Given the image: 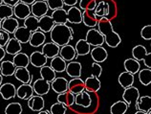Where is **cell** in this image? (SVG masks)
<instances>
[{"label":"cell","mask_w":151,"mask_h":114,"mask_svg":"<svg viewBox=\"0 0 151 114\" xmlns=\"http://www.w3.org/2000/svg\"><path fill=\"white\" fill-rule=\"evenodd\" d=\"M38 114H51L50 110H41V111H39Z\"/></svg>","instance_id":"680465c9"},{"label":"cell","mask_w":151,"mask_h":114,"mask_svg":"<svg viewBox=\"0 0 151 114\" xmlns=\"http://www.w3.org/2000/svg\"><path fill=\"white\" fill-rule=\"evenodd\" d=\"M94 12H95L96 17L99 19L101 18V17H107L110 13V7H109L108 2H106L105 0H101V1H99L97 4L96 9L94 10Z\"/></svg>","instance_id":"f546056e"},{"label":"cell","mask_w":151,"mask_h":114,"mask_svg":"<svg viewBox=\"0 0 151 114\" xmlns=\"http://www.w3.org/2000/svg\"><path fill=\"white\" fill-rule=\"evenodd\" d=\"M6 51H5V49L3 48V47H1L0 46V62H1L2 61H3V58H5V56H6Z\"/></svg>","instance_id":"11a10c76"},{"label":"cell","mask_w":151,"mask_h":114,"mask_svg":"<svg viewBox=\"0 0 151 114\" xmlns=\"http://www.w3.org/2000/svg\"><path fill=\"white\" fill-rule=\"evenodd\" d=\"M82 66L81 63L78 61H70L66 66L65 72L71 78H81V76Z\"/></svg>","instance_id":"ac0fdd59"},{"label":"cell","mask_w":151,"mask_h":114,"mask_svg":"<svg viewBox=\"0 0 151 114\" xmlns=\"http://www.w3.org/2000/svg\"><path fill=\"white\" fill-rule=\"evenodd\" d=\"M128 105L125 102L122 101H118L116 103H114L110 108V113L111 114H125V112L128 109Z\"/></svg>","instance_id":"74e56055"},{"label":"cell","mask_w":151,"mask_h":114,"mask_svg":"<svg viewBox=\"0 0 151 114\" xmlns=\"http://www.w3.org/2000/svg\"><path fill=\"white\" fill-rule=\"evenodd\" d=\"M34 92L38 96H44L48 94L51 89V84L47 81L43 80L42 78L35 80L33 84Z\"/></svg>","instance_id":"52a82bcc"},{"label":"cell","mask_w":151,"mask_h":114,"mask_svg":"<svg viewBox=\"0 0 151 114\" xmlns=\"http://www.w3.org/2000/svg\"><path fill=\"white\" fill-rule=\"evenodd\" d=\"M150 46H151V43H150Z\"/></svg>","instance_id":"e7e4bbea"},{"label":"cell","mask_w":151,"mask_h":114,"mask_svg":"<svg viewBox=\"0 0 151 114\" xmlns=\"http://www.w3.org/2000/svg\"><path fill=\"white\" fill-rule=\"evenodd\" d=\"M32 34L33 33L28 28H26V27H18L17 30L14 34V38H17L21 44H25V43H29Z\"/></svg>","instance_id":"7402d4cb"},{"label":"cell","mask_w":151,"mask_h":114,"mask_svg":"<svg viewBox=\"0 0 151 114\" xmlns=\"http://www.w3.org/2000/svg\"><path fill=\"white\" fill-rule=\"evenodd\" d=\"M1 4H3V0H0V5H1Z\"/></svg>","instance_id":"94428289"},{"label":"cell","mask_w":151,"mask_h":114,"mask_svg":"<svg viewBox=\"0 0 151 114\" xmlns=\"http://www.w3.org/2000/svg\"><path fill=\"white\" fill-rule=\"evenodd\" d=\"M55 73L53 68L51 67V66H48V65H44L43 67L40 68V76L41 78L43 79V80L47 81L48 82H53L55 78H57V76H55Z\"/></svg>","instance_id":"f35d334b"},{"label":"cell","mask_w":151,"mask_h":114,"mask_svg":"<svg viewBox=\"0 0 151 114\" xmlns=\"http://www.w3.org/2000/svg\"><path fill=\"white\" fill-rule=\"evenodd\" d=\"M52 18L55 21V24H66L68 22V15L67 11L62 9H58L52 12Z\"/></svg>","instance_id":"f1b7e54d"},{"label":"cell","mask_w":151,"mask_h":114,"mask_svg":"<svg viewBox=\"0 0 151 114\" xmlns=\"http://www.w3.org/2000/svg\"><path fill=\"white\" fill-rule=\"evenodd\" d=\"M91 73H92V76L93 77H96L100 79L101 73H102V67L101 65L99 63V62H93L91 64Z\"/></svg>","instance_id":"c3c4849f"},{"label":"cell","mask_w":151,"mask_h":114,"mask_svg":"<svg viewBox=\"0 0 151 114\" xmlns=\"http://www.w3.org/2000/svg\"><path fill=\"white\" fill-rule=\"evenodd\" d=\"M0 95L4 100H10L17 96V87L14 84L6 82L0 86Z\"/></svg>","instance_id":"4fadbf2b"},{"label":"cell","mask_w":151,"mask_h":114,"mask_svg":"<svg viewBox=\"0 0 151 114\" xmlns=\"http://www.w3.org/2000/svg\"><path fill=\"white\" fill-rule=\"evenodd\" d=\"M139 81L145 86H147L151 84V69L145 68L139 71Z\"/></svg>","instance_id":"60d3db41"},{"label":"cell","mask_w":151,"mask_h":114,"mask_svg":"<svg viewBox=\"0 0 151 114\" xmlns=\"http://www.w3.org/2000/svg\"><path fill=\"white\" fill-rule=\"evenodd\" d=\"M78 0H63V3H64L65 6L68 7H74L78 4Z\"/></svg>","instance_id":"db71d44e"},{"label":"cell","mask_w":151,"mask_h":114,"mask_svg":"<svg viewBox=\"0 0 151 114\" xmlns=\"http://www.w3.org/2000/svg\"><path fill=\"white\" fill-rule=\"evenodd\" d=\"M118 82L122 88H127L132 86L134 84V75L127 71H124L119 75Z\"/></svg>","instance_id":"1f68e13d"},{"label":"cell","mask_w":151,"mask_h":114,"mask_svg":"<svg viewBox=\"0 0 151 114\" xmlns=\"http://www.w3.org/2000/svg\"><path fill=\"white\" fill-rule=\"evenodd\" d=\"M38 19L37 17H34V15H30L26 19H24V27L28 28L32 33L35 32V31L39 30V23H38Z\"/></svg>","instance_id":"ab89813d"},{"label":"cell","mask_w":151,"mask_h":114,"mask_svg":"<svg viewBox=\"0 0 151 114\" xmlns=\"http://www.w3.org/2000/svg\"><path fill=\"white\" fill-rule=\"evenodd\" d=\"M42 1H47V0H42Z\"/></svg>","instance_id":"be15d7a7"},{"label":"cell","mask_w":151,"mask_h":114,"mask_svg":"<svg viewBox=\"0 0 151 114\" xmlns=\"http://www.w3.org/2000/svg\"><path fill=\"white\" fill-rule=\"evenodd\" d=\"M68 15V22L72 24H81L82 22V11L78 7H70V9L67 11Z\"/></svg>","instance_id":"d6986e66"},{"label":"cell","mask_w":151,"mask_h":114,"mask_svg":"<svg viewBox=\"0 0 151 114\" xmlns=\"http://www.w3.org/2000/svg\"><path fill=\"white\" fill-rule=\"evenodd\" d=\"M99 31L104 38V43H106L110 48H116L121 44L122 38L117 32H115L110 19L104 17L99 19L98 22Z\"/></svg>","instance_id":"6da1fadb"},{"label":"cell","mask_w":151,"mask_h":114,"mask_svg":"<svg viewBox=\"0 0 151 114\" xmlns=\"http://www.w3.org/2000/svg\"><path fill=\"white\" fill-rule=\"evenodd\" d=\"M23 108L19 103H11L5 108V114H22Z\"/></svg>","instance_id":"ee69618b"},{"label":"cell","mask_w":151,"mask_h":114,"mask_svg":"<svg viewBox=\"0 0 151 114\" xmlns=\"http://www.w3.org/2000/svg\"><path fill=\"white\" fill-rule=\"evenodd\" d=\"M35 1H37V0H20V2L24 3V4H27V5H29V6L33 5V4H34Z\"/></svg>","instance_id":"9f6ffc18"},{"label":"cell","mask_w":151,"mask_h":114,"mask_svg":"<svg viewBox=\"0 0 151 114\" xmlns=\"http://www.w3.org/2000/svg\"><path fill=\"white\" fill-rule=\"evenodd\" d=\"M91 57H92L93 61L95 62H99V63H101V62H104L107 58H108V53L105 48H103L102 46H97L94 47V48L91 50Z\"/></svg>","instance_id":"2e32d148"},{"label":"cell","mask_w":151,"mask_h":114,"mask_svg":"<svg viewBox=\"0 0 151 114\" xmlns=\"http://www.w3.org/2000/svg\"><path fill=\"white\" fill-rule=\"evenodd\" d=\"M68 90L75 95L85 90L84 81L81 78H72V80L68 82Z\"/></svg>","instance_id":"5bb4252c"},{"label":"cell","mask_w":151,"mask_h":114,"mask_svg":"<svg viewBox=\"0 0 151 114\" xmlns=\"http://www.w3.org/2000/svg\"><path fill=\"white\" fill-rule=\"evenodd\" d=\"M141 37L145 40H151V25H146L141 30Z\"/></svg>","instance_id":"f907efd6"},{"label":"cell","mask_w":151,"mask_h":114,"mask_svg":"<svg viewBox=\"0 0 151 114\" xmlns=\"http://www.w3.org/2000/svg\"><path fill=\"white\" fill-rule=\"evenodd\" d=\"M137 110L147 113L151 110V96H142L138 101Z\"/></svg>","instance_id":"8d00e7d4"},{"label":"cell","mask_w":151,"mask_h":114,"mask_svg":"<svg viewBox=\"0 0 151 114\" xmlns=\"http://www.w3.org/2000/svg\"><path fill=\"white\" fill-rule=\"evenodd\" d=\"M12 17H14V8L6 4H1L0 5V20Z\"/></svg>","instance_id":"f6af8a7d"},{"label":"cell","mask_w":151,"mask_h":114,"mask_svg":"<svg viewBox=\"0 0 151 114\" xmlns=\"http://www.w3.org/2000/svg\"><path fill=\"white\" fill-rule=\"evenodd\" d=\"M147 50L144 45H137L132 49V57L138 61H141L144 60L145 55L147 54Z\"/></svg>","instance_id":"b9f144b4"},{"label":"cell","mask_w":151,"mask_h":114,"mask_svg":"<svg viewBox=\"0 0 151 114\" xmlns=\"http://www.w3.org/2000/svg\"><path fill=\"white\" fill-rule=\"evenodd\" d=\"M51 88L55 93L60 94L68 90V81L63 77L55 78V80L51 82Z\"/></svg>","instance_id":"9a60e30c"},{"label":"cell","mask_w":151,"mask_h":114,"mask_svg":"<svg viewBox=\"0 0 151 114\" xmlns=\"http://www.w3.org/2000/svg\"><path fill=\"white\" fill-rule=\"evenodd\" d=\"M18 27H19V23L17 17H12L3 19V20H0V29L6 31L10 35H14Z\"/></svg>","instance_id":"8992f818"},{"label":"cell","mask_w":151,"mask_h":114,"mask_svg":"<svg viewBox=\"0 0 151 114\" xmlns=\"http://www.w3.org/2000/svg\"><path fill=\"white\" fill-rule=\"evenodd\" d=\"M59 51H60V47L55 42H45L42 45L41 52L46 56L47 58H53L59 55Z\"/></svg>","instance_id":"ba28073f"},{"label":"cell","mask_w":151,"mask_h":114,"mask_svg":"<svg viewBox=\"0 0 151 114\" xmlns=\"http://www.w3.org/2000/svg\"><path fill=\"white\" fill-rule=\"evenodd\" d=\"M50 66L53 68V70L55 73H62L66 70L67 62L58 55V56L55 57L51 60Z\"/></svg>","instance_id":"4dcf8cb0"},{"label":"cell","mask_w":151,"mask_h":114,"mask_svg":"<svg viewBox=\"0 0 151 114\" xmlns=\"http://www.w3.org/2000/svg\"><path fill=\"white\" fill-rule=\"evenodd\" d=\"M49 7L47 1H42V0H37L33 5H31V12L32 15L40 18L44 15H47V13L49 11Z\"/></svg>","instance_id":"5b68a950"},{"label":"cell","mask_w":151,"mask_h":114,"mask_svg":"<svg viewBox=\"0 0 151 114\" xmlns=\"http://www.w3.org/2000/svg\"><path fill=\"white\" fill-rule=\"evenodd\" d=\"M124 66L125 71L133 74V75L139 73V71H140V69H141L140 61H138L137 60H135V58H130L125 60L124 62Z\"/></svg>","instance_id":"836d02e7"},{"label":"cell","mask_w":151,"mask_h":114,"mask_svg":"<svg viewBox=\"0 0 151 114\" xmlns=\"http://www.w3.org/2000/svg\"><path fill=\"white\" fill-rule=\"evenodd\" d=\"M13 62L17 67H28L30 64V57L27 54L20 52L14 55L13 58Z\"/></svg>","instance_id":"e575fe53"},{"label":"cell","mask_w":151,"mask_h":114,"mask_svg":"<svg viewBox=\"0 0 151 114\" xmlns=\"http://www.w3.org/2000/svg\"><path fill=\"white\" fill-rule=\"evenodd\" d=\"M2 84H3V76L1 74V66H0V86L2 85Z\"/></svg>","instance_id":"6f0895ef"},{"label":"cell","mask_w":151,"mask_h":114,"mask_svg":"<svg viewBox=\"0 0 151 114\" xmlns=\"http://www.w3.org/2000/svg\"><path fill=\"white\" fill-rule=\"evenodd\" d=\"M85 40L88 42L90 45L97 47V46L103 45V43H104V38H103L101 33L98 29L91 28L88 30V32L86 33Z\"/></svg>","instance_id":"277c9868"},{"label":"cell","mask_w":151,"mask_h":114,"mask_svg":"<svg viewBox=\"0 0 151 114\" xmlns=\"http://www.w3.org/2000/svg\"><path fill=\"white\" fill-rule=\"evenodd\" d=\"M142 61H144V63L146 66V68L151 69V53L146 54L145 57L144 58V60H142Z\"/></svg>","instance_id":"816d5d0a"},{"label":"cell","mask_w":151,"mask_h":114,"mask_svg":"<svg viewBox=\"0 0 151 114\" xmlns=\"http://www.w3.org/2000/svg\"><path fill=\"white\" fill-rule=\"evenodd\" d=\"M21 50H22V44L14 38H11L9 42L7 43V45L5 46L6 53L9 55H13V56L20 53Z\"/></svg>","instance_id":"4316f807"},{"label":"cell","mask_w":151,"mask_h":114,"mask_svg":"<svg viewBox=\"0 0 151 114\" xmlns=\"http://www.w3.org/2000/svg\"><path fill=\"white\" fill-rule=\"evenodd\" d=\"M140 91L137 87L135 86H130V87H127L124 89V93H122V100H124L125 103L128 105V108L131 107V105L134 104L135 108L137 109V105H138V101L140 99Z\"/></svg>","instance_id":"3957f363"},{"label":"cell","mask_w":151,"mask_h":114,"mask_svg":"<svg viewBox=\"0 0 151 114\" xmlns=\"http://www.w3.org/2000/svg\"><path fill=\"white\" fill-rule=\"evenodd\" d=\"M34 88L31 84H22L17 88V97L21 100H29L34 96Z\"/></svg>","instance_id":"30bf717a"},{"label":"cell","mask_w":151,"mask_h":114,"mask_svg":"<svg viewBox=\"0 0 151 114\" xmlns=\"http://www.w3.org/2000/svg\"><path fill=\"white\" fill-rule=\"evenodd\" d=\"M84 84H85V90L87 92H98L99 90L101 89V81L99 78L96 77H88L84 81Z\"/></svg>","instance_id":"484cf974"},{"label":"cell","mask_w":151,"mask_h":114,"mask_svg":"<svg viewBox=\"0 0 151 114\" xmlns=\"http://www.w3.org/2000/svg\"><path fill=\"white\" fill-rule=\"evenodd\" d=\"M47 4H48L49 9L52 11L62 9L63 6H64L63 0H47Z\"/></svg>","instance_id":"7dc6e473"},{"label":"cell","mask_w":151,"mask_h":114,"mask_svg":"<svg viewBox=\"0 0 151 114\" xmlns=\"http://www.w3.org/2000/svg\"><path fill=\"white\" fill-rule=\"evenodd\" d=\"M32 14L31 7L27 4L19 2L17 6L14 8V15L17 19H26L28 17Z\"/></svg>","instance_id":"9c48e42d"},{"label":"cell","mask_w":151,"mask_h":114,"mask_svg":"<svg viewBox=\"0 0 151 114\" xmlns=\"http://www.w3.org/2000/svg\"><path fill=\"white\" fill-rule=\"evenodd\" d=\"M75 99H76V95L71 91H69V90H67V91L63 93L58 94V97H57V100L58 103L64 105L66 108L72 107L75 104Z\"/></svg>","instance_id":"cb8c5ba5"},{"label":"cell","mask_w":151,"mask_h":114,"mask_svg":"<svg viewBox=\"0 0 151 114\" xmlns=\"http://www.w3.org/2000/svg\"><path fill=\"white\" fill-rule=\"evenodd\" d=\"M82 22L86 27L94 28L98 26L99 18L96 17L94 11H83L82 12Z\"/></svg>","instance_id":"ffe728a7"},{"label":"cell","mask_w":151,"mask_h":114,"mask_svg":"<svg viewBox=\"0 0 151 114\" xmlns=\"http://www.w3.org/2000/svg\"><path fill=\"white\" fill-rule=\"evenodd\" d=\"M39 23V31H41L44 34L50 33L53 27L55 25V21L53 20V18L50 15H44L38 19Z\"/></svg>","instance_id":"603a6c76"},{"label":"cell","mask_w":151,"mask_h":114,"mask_svg":"<svg viewBox=\"0 0 151 114\" xmlns=\"http://www.w3.org/2000/svg\"><path fill=\"white\" fill-rule=\"evenodd\" d=\"M59 56H60L66 62L73 61L75 58H78L75 47L72 46V45H70V44H67V45H64V46L60 47Z\"/></svg>","instance_id":"7c38bea8"},{"label":"cell","mask_w":151,"mask_h":114,"mask_svg":"<svg viewBox=\"0 0 151 114\" xmlns=\"http://www.w3.org/2000/svg\"><path fill=\"white\" fill-rule=\"evenodd\" d=\"M45 40H46V35L38 30L35 31V32H33L29 43L32 47H39L44 44Z\"/></svg>","instance_id":"83f0119b"},{"label":"cell","mask_w":151,"mask_h":114,"mask_svg":"<svg viewBox=\"0 0 151 114\" xmlns=\"http://www.w3.org/2000/svg\"><path fill=\"white\" fill-rule=\"evenodd\" d=\"M97 0H81L79 1V9L83 11H94L97 7Z\"/></svg>","instance_id":"7bdbcfd3"},{"label":"cell","mask_w":151,"mask_h":114,"mask_svg":"<svg viewBox=\"0 0 151 114\" xmlns=\"http://www.w3.org/2000/svg\"><path fill=\"white\" fill-rule=\"evenodd\" d=\"M47 61H48V58H46V56L41 51L40 52L39 51H35L30 56V63L37 68H41L44 65H46Z\"/></svg>","instance_id":"8fae6325"},{"label":"cell","mask_w":151,"mask_h":114,"mask_svg":"<svg viewBox=\"0 0 151 114\" xmlns=\"http://www.w3.org/2000/svg\"><path fill=\"white\" fill-rule=\"evenodd\" d=\"M1 66V74L3 77H11L14 75L17 66L11 61H2L0 62Z\"/></svg>","instance_id":"d6a6232c"},{"label":"cell","mask_w":151,"mask_h":114,"mask_svg":"<svg viewBox=\"0 0 151 114\" xmlns=\"http://www.w3.org/2000/svg\"><path fill=\"white\" fill-rule=\"evenodd\" d=\"M75 104L82 108H89L92 104V98L89 95V93L84 90L76 95Z\"/></svg>","instance_id":"d4e9b609"},{"label":"cell","mask_w":151,"mask_h":114,"mask_svg":"<svg viewBox=\"0 0 151 114\" xmlns=\"http://www.w3.org/2000/svg\"><path fill=\"white\" fill-rule=\"evenodd\" d=\"M76 52L77 56H86L91 52V45L85 39H79L76 44Z\"/></svg>","instance_id":"d590c367"},{"label":"cell","mask_w":151,"mask_h":114,"mask_svg":"<svg viewBox=\"0 0 151 114\" xmlns=\"http://www.w3.org/2000/svg\"><path fill=\"white\" fill-rule=\"evenodd\" d=\"M147 114H151V110H150V111H148V112H147Z\"/></svg>","instance_id":"6125c7cd"},{"label":"cell","mask_w":151,"mask_h":114,"mask_svg":"<svg viewBox=\"0 0 151 114\" xmlns=\"http://www.w3.org/2000/svg\"><path fill=\"white\" fill-rule=\"evenodd\" d=\"M28 108L33 111H41L44 109L45 107V102L42 96H33L28 100Z\"/></svg>","instance_id":"e0dca14e"},{"label":"cell","mask_w":151,"mask_h":114,"mask_svg":"<svg viewBox=\"0 0 151 114\" xmlns=\"http://www.w3.org/2000/svg\"><path fill=\"white\" fill-rule=\"evenodd\" d=\"M14 77L22 84H32L33 76L31 75V73L27 67H17L15 69Z\"/></svg>","instance_id":"44dd1931"},{"label":"cell","mask_w":151,"mask_h":114,"mask_svg":"<svg viewBox=\"0 0 151 114\" xmlns=\"http://www.w3.org/2000/svg\"><path fill=\"white\" fill-rule=\"evenodd\" d=\"M50 38L55 44L62 47L74 38V31L66 24H55L50 32Z\"/></svg>","instance_id":"7a4b0ae2"},{"label":"cell","mask_w":151,"mask_h":114,"mask_svg":"<svg viewBox=\"0 0 151 114\" xmlns=\"http://www.w3.org/2000/svg\"><path fill=\"white\" fill-rule=\"evenodd\" d=\"M20 2V0H3V4H6V5L14 8L17 4Z\"/></svg>","instance_id":"f5cc1de1"},{"label":"cell","mask_w":151,"mask_h":114,"mask_svg":"<svg viewBox=\"0 0 151 114\" xmlns=\"http://www.w3.org/2000/svg\"><path fill=\"white\" fill-rule=\"evenodd\" d=\"M68 108H66L64 105L57 102L55 104H53L50 108L51 114H65Z\"/></svg>","instance_id":"bcb514c9"},{"label":"cell","mask_w":151,"mask_h":114,"mask_svg":"<svg viewBox=\"0 0 151 114\" xmlns=\"http://www.w3.org/2000/svg\"><path fill=\"white\" fill-rule=\"evenodd\" d=\"M10 39V34L7 33L6 31L0 29V46L5 47Z\"/></svg>","instance_id":"681fc988"},{"label":"cell","mask_w":151,"mask_h":114,"mask_svg":"<svg viewBox=\"0 0 151 114\" xmlns=\"http://www.w3.org/2000/svg\"><path fill=\"white\" fill-rule=\"evenodd\" d=\"M135 114H147L146 112H144V111H141V110H137V112Z\"/></svg>","instance_id":"91938a15"}]
</instances>
